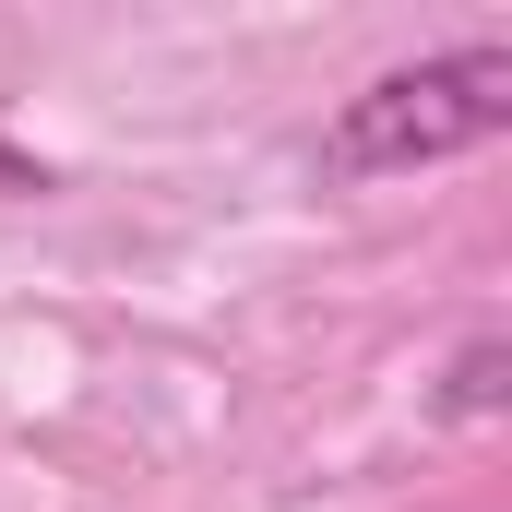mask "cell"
<instances>
[{
    "instance_id": "obj_1",
    "label": "cell",
    "mask_w": 512,
    "mask_h": 512,
    "mask_svg": "<svg viewBox=\"0 0 512 512\" xmlns=\"http://www.w3.org/2000/svg\"><path fill=\"white\" fill-rule=\"evenodd\" d=\"M501 131H512V48H453V60H405L382 84H358L322 131V167L334 179H405V167L477 155Z\"/></svg>"
},
{
    "instance_id": "obj_2",
    "label": "cell",
    "mask_w": 512,
    "mask_h": 512,
    "mask_svg": "<svg viewBox=\"0 0 512 512\" xmlns=\"http://www.w3.org/2000/svg\"><path fill=\"white\" fill-rule=\"evenodd\" d=\"M501 393H512V346L477 334V346L453 358V382H441V417H501Z\"/></svg>"
}]
</instances>
